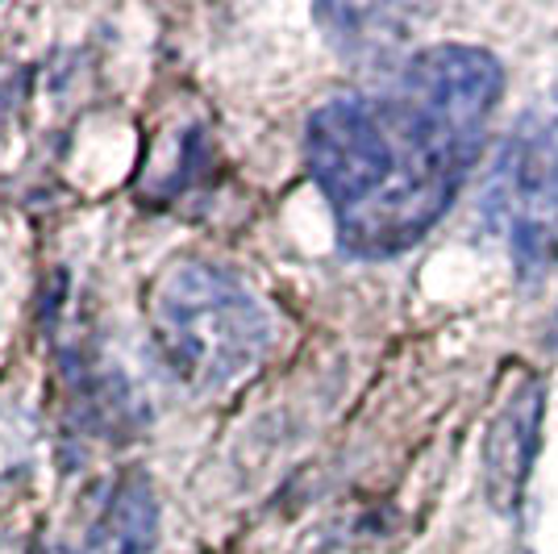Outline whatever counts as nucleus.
Here are the masks:
<instances>
[{"instance_id":"1","label":"nucleus","mask_w":558,"mask_h":554,"mask_svg":"<svg viewBox=\"0 0 558 554\" xmlns=\"http://www.w3.org/2000/svg\"><path fill=\"white\" fill-rule=\"evenodd\" d=\"M308 171L342 246L367 258L409 251L442 221L480 155L400 96H338L308 117Z\"/></svg>"},{"instance_id":"2","label":"nucleus","mask_w":558,"mask_h":554,"mask_svg":"<svg viewBox=\"0 0 558 554\" xmlns=\"http://www.w3.org/2000/svg\"><path fill=\"white\" fill-rule=\"evenodd\" d=\"M150 334L187 388L217 393L255 368L271 322L255 292L213 263H171L150 288Z\"/></svg>"},{"instance_id":"3","label":"nucleus","mask_w":558,"mask_h":554,"mask_svg":"<svg viewBox=\"0 0 558 554\" xmlns=\"http://www.w3.org/2000/svg\"><path fill=\"white\" fill-rule=\"evenodd\" d=\"M505 93V71L480 47H429L400 71L396 96L459 138H480Z\"/></svg>"},{"instance_id":"4","label":"nucleus","mask_w":558,"mask_h":554,"mask_svg":"<svg viewBox=\"0 0 558 554\" xmlns=\"http://www.w3.org/2000/svg\"><path fill=\"white\" fill-rule=\"evenodd\" d=\"M542 409H546L542 380L521 375L517 393L492 417L488 442H484V496L496 513H512L525 496L537 442H542Z\"/></svg>"},{"instance_id":"5","label":"nucleus","mask_w":558,"mask_h":554,"mask_svg":"<svg viewBox=\"0 0 558 554\" xmlns=\"http://www.w3.org/2000/svg\"><path fill=\"white\" fill-rule=\"evenodd\" d=\"M159 542V505L142 475H121L105 487L88 538L75 554H150Z\"/></svg>"},{"instance_id":"6","label":"nucleus","mask_w":558,"mask_h":554,"mask_svg":"<svg viewBox=\"0 0 558 554\" xmlns=\"http://www.w3.org/2000/svg\"><path fill=\"white\" fill-rule=\"evenodd\" d=\"M505 176L517 217L550 226L558 217V121H550L530 142H521V150L505 162Z\"/></svg>"},{"instance_id":"7","label":"nucleus","mask_w":558,"mask_h":554,"mask_svg":"<svg viewBox=\"0 0 558 554\" xmlns=\"http://www.w3.org/2000/svg\"><path fill=\"white\" fill-rule=\"evenodd\" d=\"M550 342L558 347V313H555V322H550Z\"/></svg>"},{"instance_id":"8","label":"nucleus","mask_w":558,"mask_h":554,"mask_svg":"<svg viewBox=\"0 0 558 554\" xmlns=\"http://www.w3.org/2000/svg\"><path fill=\"white\" fill-rule=\"evenodd\" d=\"M0 554H13V546H9V542H4V538H0Z\"/></svg>"}]
</instances>
